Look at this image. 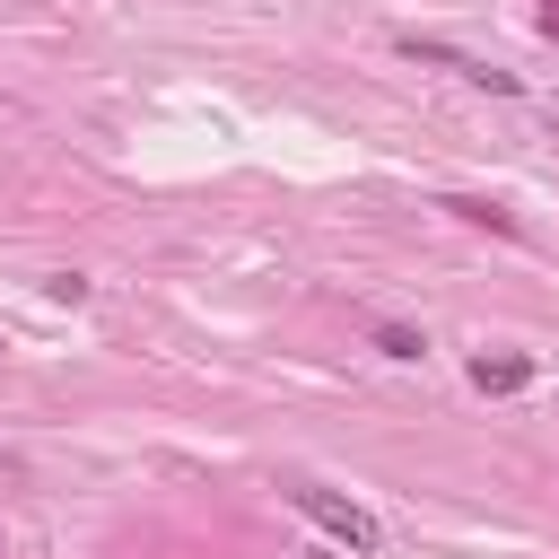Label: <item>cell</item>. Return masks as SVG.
I'll list each match as a JSON object with an SVG mask.
<instances>
[{
  "label": "cell",
  "instance_id": "3957f363",
  "mask_svg": "<svg viewBox=\"0 0 559 559\" xmlns=\"http://www.w3.org/2000/svg\"><path fill=\"white\" fill-rule=\"evenodd\" d=\"M524 376H533L524 358H472V384H480V393H515Z\"/></svg>",
  "mask_w": 559,
  "mask_h": 559
},
{
  "label": "cell",
  "instance_id": "7a4b0ae2",
  "mask_svg": "<svg viewBox=\"0 0 559 559\" xmlns=\"http://www.w3.org/2000/svg\"><path fill=\"white\" fill-rule=\"evenodd\" d=\"M445 210H454V218H472V227H498V236H515V210H498V201H472V192H445Z\"/></svg>",
  "mask_w": 559,
  "mask_h": 559
},
{
  "label": "cell",
  "instance_id": "5b68a950",
  "mask_svg": "<svg viewBox=\"0 0 559 559\" xmlns=\"http://www.w3.org/2000/svg\"><path fill=\"white\" fill-rule=\"evenodd\" d=\"M306 559H341V550H306Z\"/></svg>",
  "mask_w": 559,
  "mask_h": 559
},
{
  "label": "cell",
  "instance_id": "277c9868",
  "mask_svg": "<svg viewBox=\"0 0 559 559\" xmlns=\"http://www.w3.org/2000/svg\"><path fill=\"white\" fill-rule=\"evenodd\" d=\"M376 349H384V358H428V341H419L411 323H376Z\"/></svg>",
  "mask_w": 559,
  "mask_h": 559
},
{
  "label": "cell",
  "instance_id": "6da1fadb",
  "mask_svg": "<svg viewBox=\"0 0 559 559\" xmlns=\"http://www.w3.org/2000/svg\"><path fill=\"white\" fill-rule=\"evenodd\" d=\"M288 498H297V507H306V515H314V524H323V533H332L341 550H358V559H367V550L384 542V524H376V515H367L358 498H341V489H314V480H306V489H288Z\"/></svg>",
  "mask_w": 559,
  "mask_h": 559
}]
</instances>
